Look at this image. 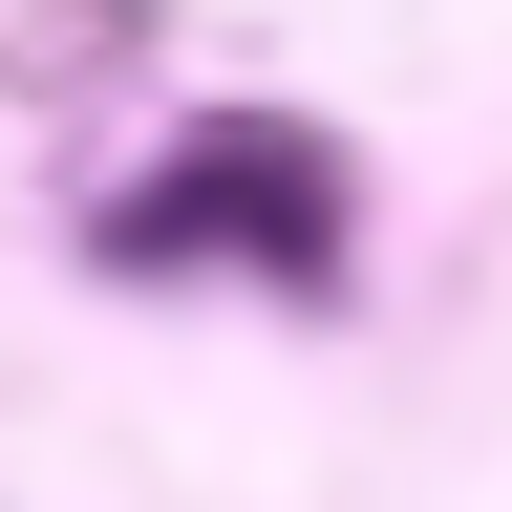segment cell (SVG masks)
Instances as JSON below:
<instances>
[{"label": "cell", "instance_id": "1", "mask_svg": "<svg viewBox=\"0 0 512 512\" xmlns=\"http://www.w3.org/2000/svg\"><path fill=\"white\" fill-rule=\"evenodd\" d=\"M192 235H256V256L299 278V256L342 235V192H320L299 150H192L171 192H128V214H107V256H192Z\"/></svg>", "mask_w": 512, "mask_h": 512}]
</instances>
